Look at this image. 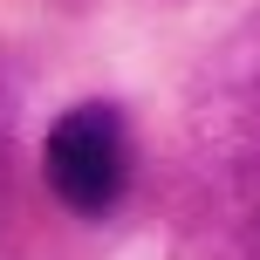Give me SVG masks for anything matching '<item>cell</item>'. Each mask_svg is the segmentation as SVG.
<instances>
[{"mask_svg": "<svg viewBox=\"0 0 260 260\" xmlns=\"http://www.w3.org/2000/svg\"><path fill=\"white\" fill-rule=\"evenodd\" d=\"M41 185L62 212L103 219L130 185V130L117 103H76L41 137Z\"/></svg>", "mask_w": 260, "mask_h": 260, "instance_id": "1", "label": "cell"}, {"mask_svg": "<svg viewBox=\"0 0 260 260\" xmlns=\"http://www.w3.org/2000/svg\"><path fill=\"white\" fill-rule=\"evenodd\" d=\"M199 260H260V151H247L199 206Z\"/></svg>", "mask_w": 260, "mask_h": 260, "instance_id": "2", "label": "cell"}, {"mask_svg": "<svg viewBox=\"0 0 260 260\" xmlns=\"http://www.w3.org/2000/svg\"><path fill=\"white\" fill-rule=\"evenodd\" d=\"M14 206H21V178H14V96L0 89V233H7Z\"/></svg>", "mask_w": 260, "mask_h": 260, "instance_id": "3", "label": "cell"}]
</instances>
